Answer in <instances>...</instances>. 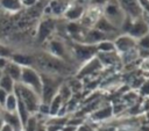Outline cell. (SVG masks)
Listing matches in <instances>:
<instances>
[{"mask_svg": "<svg viewBox=\"0 0 149 131\" xmlns=\"http://www.w3.org/2000/svg\"><path fill=\"white\" fill-rule=\"evenodd\" d=\"M33 54V53H31ZM33 67L40 73L64 78L72 73L69 63L50 54L49 52H37L33 54Z\"/></svg>", "mask_w": 149, "mask_h": 131, "instance_id": "obj_1", "label": "cell"}, {"mask_svg": "<svg viewBox=\"0 0 149 131\" xmlns=\"http://www.w3.org/2000/svg\"><path fill=\"white\" fill-rule=\"evenodd\" d=\"M14 93L22 101V103L24 104V107L27 108L28 112L31 116L37 114L38 107L41 104V97H40V95H37L33 89H30L29 87H27V86H24V85H22L20 82L16 83Z\"/></svg>", "mask_w": 149, "mask_h": 131, "instance_id": "obj_2", "label": "cell"}, {"mask_svg": "<svg viewBox=\"0 0 149 131\" xmlns=\"http://www.w3.org/2000/svg\"><path fill=\"white\" fill-rule=\"evenodd\" d=\"M42 79V92H41V103L49 104L54 96L57 94L59 86L63 82V78L40 73Z\"/></svg>", "mask_w": 149, "mask_h": 131, "instance_id": "obj_3", "label": "cell"}, {"mask_svg": "<svg viewBox=\"0 0 149 131\" xmlns=\"http://www.w3.org/2000/svg\"><path fill=\"white\" fill-rule=\"evenodd\" d=\"M20 83L29 87L30 89H33L41 97V92H42V79H41V74L33 66H23L22 67Z\"/></svg>", "mask_w": 149, "mask_h": 131, "instance_id": "obj_4", "label": "cell"}, {"mask_svg": "<svg viewBox=\"0 0 149 131\" xmlns=\"http://www.w3.org/2000/svg\"><path fill=\"white\" fill-rule=\"evenodd\" d=\"M105 19L116 29L118 27H121L125 19H126V15L125 13L122 12V9L120 8L119 3H108L106 7H105Z\"/></svg>", "mask_w": 149, "mask_h": 131, "instance_id": "obj_5", "label": "cell"}, {"mask_svg": "<svg viewBox=\"0 0 149 131\" xmlns=\"http://www.w3.org/2000/svg\"><path fill=\"white\" fill-rule=\"evenodd\" d=\"M118 3L127 17L132 20L142 17V8L139 0H118Z\"/></svg>", "mask_w": 149, "mask_h": 131, "instance_id": "obj_6", "label": "cell"}, {"mask_svg": "<svg viewBox=\"0 0 149 131\" xmlns=\"http://www.w3.org/2000/svg\"><path fill=\"white\" fill-rule=\"evenodd\" d=\"M148 34H149V26L143 17L133 20L130 28L127 31V35H129L134 39H140Z\"/></svg>", "mask_w": 149, "mask_h": 131, "instance_id": "obj_7", "label": "cell"}, {"mask_svg": "<svg viewBox=\"0 0 149 131\" xmlns=\"http://www.w3.org/2000/svg\"><path fill=\"white\" fill-rule=\"evenodd\" d=\"M97 52L95 45H87V44H74L73 45V57H76L79 61H87L93 58L94 53Z\"/></svg>", "mask_w": 149, "mask_h": 131, "instance_id": "obj_8", "label": "cell"}, {"mask_svg": "<svg viewBox=\"0 0 149 131\" xmlns=\"http://www.w3.org/2000/svg\"><path fill=\"white\" fill-rule=\"evenodd\" d=\"M113 43H114V46H115V51H119L121 53H125L127 51H130V50L135 49V46L137 44L136 39H134L133 37H130L127 34L116 37Z\"/></svg>", "mask_w": 149, "mask_h": 131, "instance_id": "obj_9", "label": "cell"}, {"mask_svg": "<svg viewBox=\"0 0 149 131\" xmlns=\"http://www.w3.org/2000/svg\"><path fill=\"white\" fill-rule=\"evenodd\" d=\"M55 29V22L51 19H47L40 22L38 28H37V34H36V41L38 43H43L54 31Z\"/></svg>", "mask_w": 149, "mask_h": 131, "instance_id": "obj_10", "label": "cell"}, {"mask_svg": "<svg viewBox=\"0 0 149 131\" xmlns=\"http://www.w3.org/2000/svg\"><path fill=\"white\" fill-rule=\"evenodd\" d=\"M71 0H51L49 2V10L52 15L55 16H61V15H64L65 10L69 8V6L71 5L70 3Z\"/></svg>", "mask_w": 149, "mask_h": 131, "instance_id": "obj_11", "label": "cell"}, {"mask_svg": "<svg viewBox=\"0 0 149 131\" xmlns=\"http://www.w3.org/2000/svg\"><path fill=\"white\" fill-rule=\"evenodd\" d=\"M85 13V8L83 5H80L79 2H73L72 5L69 6V8L65 10L64 13V17L68 19L69 21H76L78 19H80L83 16V14Z\"/></svg>", "mask_w": 149, "mask_h": 131, "instance_id": "obj_12", "label": "cell"}, {"mask_svg": "<svg viewBox=\"0 0 149 131\" xmlns=\"http://www.w3.org/2000/svg\"><path fill=\"white\" fill-rule=\"evenodd\" d=\"M101 67H102V64L100 63V60L98 59V57L91 58V59L87 60L86 64L79 70V72H78V78H79V77H83V75L93 74V72L100 70Z\"/></svg>", "mask_w": 149, "mask_h": 131, "instance_id": "obj_13", "label": "cell"}, {"mask_svg": "<svg viewBox=\"0 0 149 131\" xmlns=\"http://www.w3.org/2000/svg\"><path fill=\"white\" fill-rule=\"evenodd\" d=\"M2 72H3L5 74H7L8 77H10L16 83H19V82H20V79H21L22 66H20L19 64H16V63H14V61H12V60L9 59L8 64L6 65V67H5V70H3Z\"/></svg>", "mask_w": 149, "mask_h": 131, "instance_id": "obj_14", "label": "cell"}, {"mask_svg": "<svg viewBox=\"0 0 149 131\" xmlns=\"http://www.w3.org/2000/svg\"><path fill=\"white\" fill-rule=\"evenodd\" d=\"M0 8L3 12L15 14L22 10L23 6L21 0H0Z\"/></svg>", "mask_w": 149, "mask_h": 131, "instance_id": "obj_15", "label": "cell"}, {"mask_svg": "<svg viewBox=\"0 0 149 131\" xmlns=\"http://www.w3.org/2000/svg\"><path fill=\"white\" fill-rule=\"evenodd\" d=\"M15 86H16V82L10 77H8L7 74H5L2 72V75H1V79H0V88L3 89L6 93L10 94V93H14Z\"/></svg>", "mask_w": 149, "mask_h": 131, "instance_id": "obj_16", "label": "cell"}, {"mask_svg": "<svg viewBox=\"0 0 149 131\" xmlns=\"http://www.w3.org/2000/svg\"><path fill=\"white\" fill-rule=\"evenodd\" d=\"M113 115V110H112V105H106L100 108L99 110H97L94 114H92L91 118L94 121H102V119H107Z\"/></svg>", "mask_w": 149, "mask_h": 131, "instance_id": "obj_17", "label": "cell"}, {"mask_svg": "<svg viewBox=\"0 0 149 131\" xmlns=\"http://www.w3.org/2000/svg\"><path fill=\"white\" fill-rule=\"evenodd\" d=\"M16 108H17V96L15 93H10L7 96V100L2 109L7 112H16Z\"/></svg>", "mask_w": 149, "mask_h": 131, "instance_id": "obj_18", "label": "cell"}, {"mask_svg": "<svg viewBox=\"0 0 149 131\" xmlns=\"http://www.w3.org/2000/svg\"><path fill=\"white\" fill-rule=\"evenodd\" d=\"M94 29H97V30H99V31H101V32H104V34L112 32V31L116 30L104 16H101V17L98 20V22L94 24Z\"/></svg>", "mask_w": 149, "mask_h": 131, "instance_id": "obj_19", "label": "cell"}, {"mask_svg": "<svg viewBox=\"0 0 149 131\" xmlns=\"http://www.w3.org/2000/svg\"><path fill=\"white\" fill-rule=\"evenodd\" d=\"M97 48V51H100L102 53H108V52H115V46H114V43L111 42V41H102L100 43H98L95 45Z\"/></svg>", "mask_w": 149, "mask_h": 131, "instance_id": "obj_20", "label": "cell"}, {"mask_svg": "<svg viewBox=\"0 0 149 131\" xmlns=\"http://www.w3.org/2000/svg\"><path fill=\"white\" fill-rule=\"evenodd\" d=\"M13 52H14V50L9 45L0 43V57H5V58L10 59V56L13 54Z\"/></svg>", "mask_w": 149, "mask_h": 131, "instance_id": "obj_21", "label": "cell"}, {"mask_svg": "<svg viewBox=\"0 0 149 131\" xmlns=\"http://www.w3.org/2000/svg\"><path fill=\"white\" fill-rule=\"evenodd\" d=\"M137 45L142 50H149V34L143 36L142 38H140L139 42H137Z\"/></svg>", "mask_w": 149, "mask_h": 131, "instance_id": "obj_22", "label": "cell"}, {"mask_svg": "<svg viewBox=\"0 0 149 131\" xmlns=\"http://www.w3.org/2000/svg\"><path fill=\"white\" fill-rule=\"evenodd\" d=\"M7 96H8V93H6L3 89L0 88V108H3L5 102L7 100Z\"/></svg>", "mask_w": 149, "mask_h": 131, "instance_id": "obj_23", "label": "cell"}, {"mask_svg": "<svg viewBox=\"0 0 149 131\" xmlns=\"http://www.w3.org/2000/svg\"><path fill=\"white\" fill-rule=\"evenodd\" d=\"M141 93L143 95H149V80H146L142 85H141Z\"/></svg>", "mask_w": 149, "mask_h": 131, "instance_id": "obj_24", "label": "cell"}, {"mask_svg": "<svg viewBox=\"0 0 149 131\" xmlns=\"http://www.w3.org/2000/svg\"><path fill=\"white\" fill-rule=\"evenodd\" d=\"M37 118V117H36ZM35 131H47V124L41 122L38 118H37V124H36V129Z\"/></svg>", "mask_w": 149, "mask_h": 131, "instance_id": "obj_25", "label": "cell"}, {"mask_svg": "<svg viewBox=\"0 0 149 131\" xmlns=\"http://www.w3.org/2000/svg\"><path fill=\"white\" fill-rule=\"evenodd\" d=\"M9 59L8 58H5V57H0V71H3L6 65L8 64Z\"/></svg>", "mask_w": 149, "mask_h": 131, "instance_id": "obj_26", "label": "cell"}, {"mask_svg": "<svg viewBox=\"0 0 149 131\" xmlns=\"http://www.w3.org/2000/svg\"><path fill=\"white\" fill-rule=\"evenodd\" d=\"M141 70L149 71V58H144L143 59V61L141 63Z\"/></svg>", "mask_w": 149, "mask_h": 131, "instance_id": "obj_27", "label": "cell"}, {"mask_svg": "<svg viewBox=\"0 0 149 131\" xmlns=\"http://www.w3.org/2000/svg\"><path fill=\"white\" fill-rule=\"evenodd\" d=\"M77 131H92V130H91V128H88L87 125H80V126H78Z\"/></svg>", "mask_w": 149, "mask_h": 131, "instance_id": "obj_28", "label": "cell"}, {"mask_svg": "<svg viewBox=\"0 0 149 131\" xmlns=\"http://www.w3.org/2000/svg\"><path fill=\"white\" fill-rule=\"evenodd\" d=\"M0 131H14L8 124H6V123H3V125H2V128L0 129Z\"/></svg>", "mask_w": 149, "mask_h": 131, "instance_id": "obj_29", "label": "cell"}, {"mask_svg": "<svg viewBox=\"0 0 149 131\" xmlns=\"http://www.w3.org/2000/svg\"><path fill=\"white\" fill-rule=\"evenodd\" d=\"M1 75H2V71H0V79H1Z\"/></svg>", "mask_w": 149, "mask_h": 131, "instance_id": "obj_30", "label": "cell"}]
</instances>
